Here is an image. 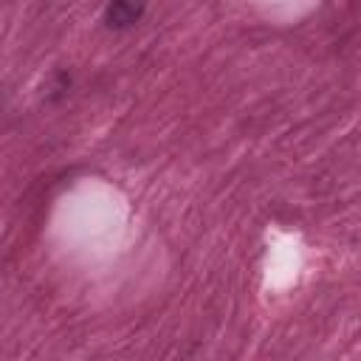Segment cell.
<instances>
[{
    "label": "cell",
    "mask_w": 361,
    "mask_h": 361,
    "mask_svg": "<svg viewBox=\"0 0 361 361\" xmlns=\"http://www.w3.org/2000/svg\"><path fill=\"white\" fill-rule=\"evenodd\" d=\"M144 8H147V0H110L104 11V23L110 28H130L141 20Z\"/></svg>",
    "instance_id": "6da1fadb"
}]
</instances>
